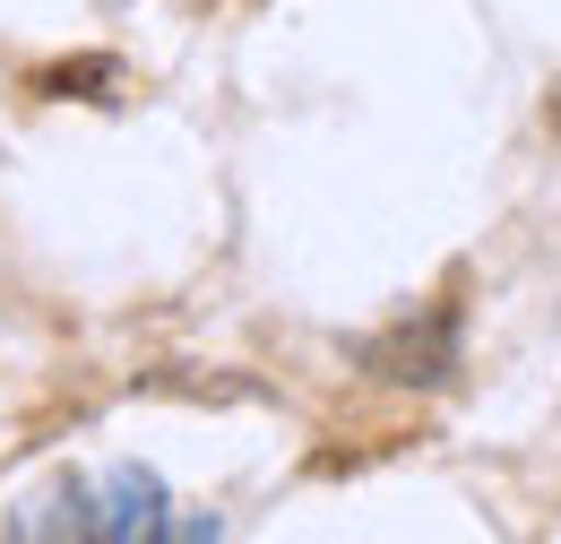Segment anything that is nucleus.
I'll list each match as a JSON object with an SVG mask.
<instances>
[]
</instances>
